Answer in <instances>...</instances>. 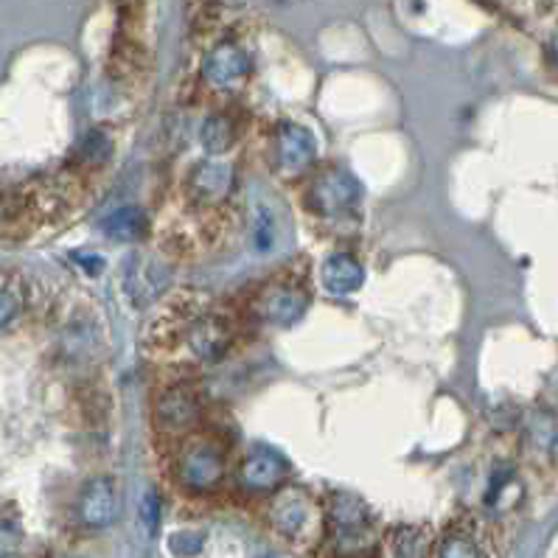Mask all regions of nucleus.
<instances>
[{
  "mask_svg": "<svg viewBox=\"0 0 558 558\" xmlns=\"http://www.w3.org/2000/svg\"><path fill=\"white\" fill-rule=\"evenodd\" d=\"M253 242L258 250L276 247V219L267 208H258V214L253 217Z\"/></svg>",
  "mask_w": 558,
  "mask_h": 558,
  "instance_id": "obj_21",
  "label": "nucleus"
},
{
  "mask_svg": "<svg viewBox=\"0 0 558 558\" xmlns=\"http://www.w3.org/2000/svg\"><path fill=\"white\" fill-rule=\"evenodd\" d=\"M239 141V121L233 112L214 110L205 116L203 126H199V144L208 151L210 158H222L228 155Z\"/></svg>",
  "mask_w": 558,
  "mask_h": 558,
  "instance_id": "obj_15",
  "label": "nucleus"
},
{
  "mask_svg": "<svg viewBox=\"0 0 558 558\" xmlns=\"http://www.w3.org/2000/svg\"><path fill=\"white\" fill-rule=\"evenodd\" d=\"M547 57H550V62H553V65L558 68V32L553 34V37H550V43H547Z\"/></svg>",
  "mask_w": 558,
  "mask_h": 558,
  "instance_id": "obj_26",
  "label": "nucleus"
},
{
  "mask_svg": "<svg viewBox=\"0 0 558 558\" xmlns=\"http://www.w3.org/2000/svg\"><path fill=\"white\" fill-rule=\"evenodd\" d=\"M76 517L87 531H105L119 517V488L110 477H93L76 499Z\"/></svg>",
  "mask_w": 558,
  "mask_h": 558,
  "instance_id": "obj_12",
  "label": "nucleus"
},
{
  "mask_svg": "<svg viewBox=\"0 0 558 558\" xmlns=\"http://www.w3.org/2000/svg\"><path fill=\"white\" fill-rule=\"evenodd\" d=\"M306 310H310V287H306V276L295 269H283L276 278H269L253 301L258 320L278 329L295 326L306 315Z\"/></svg>",
  "mask_w": 558,
  "mask_h": 558,
  "instance_id": "obj_4",
  "label": "nucleus"
},
{
  "mask_svg": "<svg viewBox=\"0 0 558 558\" xmlns=\"http://www.w3.org/2000/svg\"><path fill=\"white\" fill-rule=\"evenodd\" d=\"M73 258H76V264H80V267H85L90 276H99L101 269H105V258H101L99 253H76Z\"/></svg>",
  "mask_w": 558,
  "mask_h": 558,
  "instance_id": "obj_25",
  "label": "nucleus"
},
{
  "mask_svg": "<svg viewBox=\"0 0 558 558\" xmlns=\"http://www.w3.org/2000/svg\"><path fill=\"white\" fill-rule=\"evenodd\" d=\"M531 438H533V444H536V447L550 449L553 444H556V438H558L556 421L547 418V415H542V418H533V424H531Z\"/></svg>",
  "mask_w": 558,
  "mask_h": 558,
  "instance_id": "obj_22",
  "label": "nucleus"
},
{
  "mask_svg": "<svg viewBox=\"0 0 558 558\" xmlns=\"http://www.w3.org/2000/svg\"><path fill=\"white\" fill-rule=\"evenodd\" d=\"M483 3H492V0H483Z\"/></svg>",
  "mask_w": 558,
  "mask_h": 558,
  "instance_id": "obj_27",
  "label": "nucleus"
},
{
  "mask_svg": "<svg viewBox=\"0 0 558 558\" xmlns=\"http://www.w3.org/2000/svg\"><path fill=\"white\" fill-rule=\"evenodd\" d=\"M290 477V463L278 449L258 447L250 449L239 463V486L250 494H272Z\"/></svg>",
  "mask_w": 558,
  "mask_h": 558,
  "instance_id": "obj_11",
  "label": "nucleus"
},
{
  "mask_svg": "<svg viewBox=\"0 0 558 558\" xmlns=\"http://www.w3.org/2000/svg\"><path fill=\"white\" fill-rule=\"evenodd\" d=\"M320 281L326 292H331L337 298H345L365 283V267L351 253H331L320 267Z\"/></svg>",
  "mask_w": 558,
  "mask_h": 558,
  "instance_id": "obj_14",
  "label": "nucleus"
},
{
  "mask_svg": "<svg viewBox=\"0 0 558 558\" xmlns=\"http://www.w3.org/2000/svg\"><path fill=\"white\" fill-rule=\"evenodd\" d=\"M141 517H144L149 533H155V527H158V522H160V497L155 488H151V492H146L144 506H141Z\"/></svg>",
  "mask_w": 558,
  "mask_h": 558,
  "instance_id": "obj_24",
  "label": "nucleus"
},
{
  "mask_svg": "<svg viewBox=\"0 0 558 558\" xmlns=\"http://www.w3.org/2000/svg\"><path fill=\"white\" fill-rule=\"evenodd\" d=\"M267 517L272 531L287 538L290 545H312L326 527V517L317 499L301 486H281L272 492Z\"/></svg>",
  "mask_w": 558,
  "mask_h": 558,
  "instance_id": "obj_3",
  "label": "nucleus"
},
{
  "mask_svg": "<svg viewBox=\"0 0 558 558\" xmlns=\"http://www.w3.org/2000/svg\"><path fill=\"white\" fill-rule=\"evenodd\" d=\"M429 533L418 525H399L385 538V556L388 558H427Z\"/></svg>",
  "mask_w": 558,
  "mask_h": 558,
  "instance_id": "obj_18",
  "label": "nucleus"
},
{
  "mask_svg": "<svg viewBox=\"0 0 558 558\" xmlns=\"http://www.w3.org/2000/svg\"><path fill=\"white\" fill-rule=\"evenodd\" d=\"M28 210H32L28 194H23V191H0V233H12V230L21 228Z\"/></svg>",
  "mask_w": 558,
  "mask_h": 558,
  "instance_id": "obj_20",
  "label": "nucleus"
},
{
  "mask_svg": "<svg viewBox=\"0 0 558 558\" xmlns=\"http://www.w3.org/2000/svg\"><path fill=\"white\" fill-rule=\"evenodd\" d=\"M435 558H486L483 547L466 527H449L435 547Z\"/></svg>",
  "mask_w": 558,
  "mask_h": 558,
  "instance_id": "obj_19",
  "label": "nucleus"
},
{
  "mask_svg": "<svg viewBox=\"0 0 558 558\" xmlns=\"http://www.w3.org/2000/svg\"><path fill=\"white\" fill-rule=\"evenodd\" d=\"M250 80V53L239 43L225 40L208 51L203 60V82L219 96H233Z\"/></svg>",
  "mask_w": 558,
  "mask_h": 558,
  "instance_id": "obj_10",
  "label": "nucleus"
},
{
  "mask_svg": "<svg viewBox=\"0 0 558 558\" xmlns=\"http://www.w3.org/2000/svg\"><path fill=\"white\" fill-rule=\"evenodd\" d=\"M17 315H21V298L9 287H0V329H7Z\"/></svg>",
  "mask_w": 558,
  "mask_h": 558,
  "instance_id": "obj_23",
  "label": "nucleus"
},
{
  "mask_svg": "<svg viewBox=\"0 0 558 558\" xmlns=\"http://www.w3.org/2000/svg\"><path fill=\"white\" fill-rule=\"evenodd\" d=\"M174 480L189 494H214L228 477V449L219 438L205 433H191L180 440L174 452Z\"/></svg>",
  "mask_w": 558,
  "mask_h": 558,
  "instance_id": "obj_2",
  "label": "nucleus"
},
{
  "mask_svg": "<svg viewBox=\"0 0 558 558\" xmlns=\"http://www.w3.org/2000/svg\"><path fill=\"white\" fill-rule=\"evenodd\" d=\"M326 531L340 553H360L374 545V513L356 494L335 492L326 506Z\"/></svg>",
  "mask_w": 558,
  "mask_h": 558,
  "instance_id": "obj_6",
  "label": "nucleus"
},
{
  "mask_svg": "<svg viewBox=\"0 0 558 558\" xmlns=\"http://www.w3.org/2000/svg\"><path fill=\"white\" fill-rule=\"evenodd\" d=\"M362 203V185L360 180L345 169H323L315 174L306 189V208L317 219L326 222H342V219L356 217Z\"/></svg>",
  "mask_w": 558,
  "mask_h": 558,
  "instance_id": "obj_5",
  "label": "nucleus"
},
{
  "mask_svg": "<svg viewBox=\"0 0 558 558\" xmlns=\"http://www.w3.org/2000/svg\"><path fill=\"white\" fill-rule=\"evenodd\" d=\"M269 163L281 180H301L317 163V138L303 124L281 121L269 138Z\"/></svg>",
  "mask_w": 558,
  "mask_h": 558,
  "instance_id": "obj_7",
  "label": "nucleus"
},
{
  "mask_svg": "<svg viewBox=\"0 0 558 558\" xmlns=\"http://www.w3.org/2000/svg\"><path fill=\"white\" fill-rule=\"evenodd\" d=\"M101 230L112 242H141L149 233V217L138 205H121V208L112 210L110 217H105Z\"/></svg>",
  "mask_w": 558,
  "mask_h": 558,
  "instance_id": "obj_16",
  "label": "nucleus"
},
{
  "mask_svg": "<svg viewBox=\"0 0 558 558\" xmlns=\"http://www.w3.org/2000/svg\"><path fill=\"white\" fill-rule=\"evenodd\" d=\"M233 335V320L219 306H210L208 298L183 292L171 298L158 320L151 323L149 340L160 354L178 351L189 362L210 365L228 354Z\"/></svg>",
  "mask_w": 558,
  "mask_h": 558,
  "instance_id": "obj_1",
  "label": "nucleus"
},
{
  "mask_svg": "<svg viewBox=\"0 0 558 558\" xmlns=\"http://www.w3.org/2000/svg\"><path fill=\"white\" fill-rule=\"evenodd\" d=\"M236 171L219 158L199 160L183 180V197L194 210H217L233 197Z\"/></svg>",
  "mask_w": 558,
  "mask_h": 558,
  "instance_id": "obj_8",
  "label": "nucleus"
},
{
  "mask_svg": "<svg viewBox=\"0 0 558 558\" xmlns=\"http://www.w3.org/2000/svg\"><path fill=\"white\" fill-rule=\"evenodd\" d=\"M112 155V138L110 132L101 130V126H93L82 135V141L76 144L73 151V166L80 171H96L110 160Z\"/></svg>",
  "mask_w": 558,
  "mask_h": 558,
  "instance_id": "obj_17",
  "label": "nucleus"
},
{
  "mask_svg": "<svg viewBox=\"0 0 558 558\" xmlns=\"http://www.w3.org/2000/svg\"><path fill=\"white\" fill-rule=\"evenodd\" d=\"M203 421V401L191 385H171L155 401V427L163 438L183 440L199 427Z\"/></svg>",
  "mask_w": 558,
  "mask_h": 558,
  "instance_id": "obj_9",
  "label": "nucleus"
},
{
  "mask_svg": "<svg viewBox=\"0 0 558 558\" xmlns=\"http://www.w3.org/2000/svg\"><path fill=\"white\" fill-rule=\"evenodd\" d=\"M166 278H169V269L160 267L155 258L146 253H132L124 269V290L135 306H146L160 295Z\"/></svg>",
  "mask_w": 558,
  "mask_h": 558,
  "instance_id": "obj_13",
  "label": "nucleus"
}]
</instances>
